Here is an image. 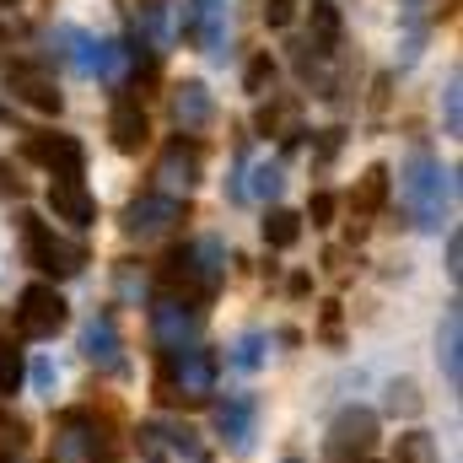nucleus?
I'll list each match as a JSON object with an SVG mask.
<instances>
[{"mask_svg": "<svg viewBox=\"0 0 463 463\" xmlns=\"http://www.w3.org/2000/svg\"><path fill=\"white\" fill-rule=\"evenodd\" d=\"M222 280H227V248L216 237L173 242L156 264V297H173V302H189V307H211Z\"/></svg>", "mask_w": 463, "mask_h": 463, "instance_id": "f257e3e1", "label": "nucleus"}, {"mask_svg": "<svg viewBox=\"0 0 463 463\" xmlns=\"http://www.w3.org/2000/svg\"><path fill=\"white\" fill-rule=\"evenodd\" d=\"M453 194H458V184H453V173L431 151H410L404 156V167H399V200H404L410 222L420 232H442Z\"/></svg>", "mask_w": 463, "mask_h": 463, "instance_id": "f03ea898", "label": "nucleus"}, {"mask_svg": "<svg viewBox=\"0 0 463 463\" xmlns=\"http://www.w3.org/2000/svg\"><path fill=\"white\" fill-rule=\"evenodd\" d=\"M216 393V350L184 345L156 355V399L162 404H211Z\"/></svg>", "mask_w": 463, "mask_h": 463, "instance_id": "7ed1b4c3", "label": "nucleus"}, {"mask_svg": "<svg viewBox=\"0 0 463 463\" xmlns=\"http://www.w3.org/2000/svg\"><path fill=\"white\" fill-rule=\"evenodd\" d=\"M22 259H27L38 275H49V286L87 269V248L71 242V237H60L43 216H33V211H22Z\"/></svg>", "mask_w": 463, "mask_h": 463, "instance_id": "20e7f679", "label": "nucleus"}, {"mask_svg": "<svg viewBox=\"0 0 463 463\" xmlns=\"http://www.w3.org/2000/svg\"><path fill=\"white\" fill-rule=\"evenodd\" d=\"M98 458H114L109 420L92 415V410H65L60 426H54V458L49 463H98Z\"/></svg>", "mask_w": 463, "mask_h": 463, "instance_id": "39448f33", "label": "nucleus"}, {"mask_svg": "<svg viewBox=\"0 0 463 463\" xmlns=\"http://www.w3.org/2000/svg\"><path fill=\"white\" fill-rule=\"evenodd\" d=\"M65 324H71V302L49 280L22 286V297H16V335L22 340H54Z\"/></svg>", "mask_w": 463, "mask_h": 463, "instance_id": "423d86ee", "label": "nucleus"}, {"mask_svg": "<svg viewBox=\"0 0 463 463\" xmlns=\"http://www.w3.org/2000/svg\"><path fill=\"white\" fill-rule=\"evenodd\" d=\"M377 448V415L345 404L335 420H329V437H324V463H366Z\"/></svg>", "mask_w": 463, "mask_h": 463, "instance_id": "0eeeda50", "label": "nucleus"}, {"mask_svg": "<svg viewBox=\"0 0 463 463\" xmlns=\"http://www.w3.org/2000/svg\"><path fill=\"white\" fill-rule=\"evenodd\" d=\"M135 453H140V463H173V458L200 463L205 458V442H200V431L184 426V420H146V426L135 431Z\"/></svg>", "mask_w": 463, "mask_h": 463, "instance_id": "6e6552de", "label": "nucleus"}, {"mask_svg": "<svg viewBox=\"0 0 463 463\" xmlns=\"http://www.w3.org/2000/svg\"><path fill=\"white\" fill-rule=\"evenodd\" d=\"M0 81H5V92H11L16 103H27V109H38V114H60V109H65V92H60V81H54V71H49L43 60H11V65L0 71Z\"/></svg>", "mask_w": 463, "mask_h": 463, "instance_id": "1a4fd4ad", "label": "nucleus"}, {"mask_svg": "<svg viewBox=\"0 0 463 463\" xmlns=\"http://www.w3.org/2000/svg\"><path fill=\"white\" fill-rule=\"evenodd\" d=\"M22 156L38 162L49 178H81L87 173V146L76 135H60V129H27Z\"/></svg>", "mask_w": 463, "mask_h": 463, "instance_id": "9d476101", "label": "nucleus"}, {"mask_svg": "<svg viewBox=\"0 0 463 463\" xmlns=\"http://www.w3.org/2000/svg\"><path fill=\"white\" fill-rule=\"evenodd\" d=\"M184 222H189V205H184L178 194H162V189H151V194H140V200L124 205V232L140 237V242L167 237V232L184 227Z\"/></svg>", "mask_w": 463, "mask_h": 463, "instance_id": "9b49d317", "label": "nucleus"}, {"mask_svg": "<svg viewBox=\"0 0 463 463\" xmlns=\"http://www.w3.org/2000/svg\"><path fill=\"white\" fill-rule=\"evenodd\" d=\"M200 329H205V307H189V302H173V297H156V302H151V340H156V355H162V350L200 345Z\"/></svg>", "mask_w": 463, "mask_h": 463, "instance_id": "f8f14e48", "label": "nucleus"}, {"mask_svg": "<svg viewBox=\"0 0 463 463\" xmlns=\"http://www.w3.org/2000/svg\"><path fill=\"white\" fill-rule=\"evenodd\" d=\"M200 173H205V156H200V146L189 140V135H173L167 146H162V156H156V184H162V194H189L194 184H200Z\"/></svg>", "mask_w": 463, "mask_h": 463, "instance_id": "ddd939ff", "label": "nucleus"}, {"mask_svg": "<svg viewBox=\"0 0 463 463\" xmlns=\"http://www.w3.org/2000/svg\"><path fill=\"white\" fill-rule=\"evenodd\" d=\"M216 437L227 442V453H248L259 437V399L253 393H227L216 404Z\"/></svg>", "mask_w": 463, "mask_h": 463, "instance_id": "4468645a", "label": "nucleus"}, {"mask_svg": "<svg viewBox=\"0 0 463 463\" xmlns=\"http://www.w3.org/2000/svg\"><path fill=\"white\" fill-rule=\"evenodd\" d=\"M109 135H114V146L124 156H140L146 146H151V118H146V103L140 98H129V92H118L114 109H109Z\"/></svg>", "mask_w": 463, "mask_h": 463, "instance_id": "2eb2a0df", "label": "nucleus"}, {"mask_svg": "<svg viewBox=\"0 0 463 463\" xmlns=\"http://www.w3.org/2000/svg\"><path fill=\"white\" fill-rule=\"evenodd\" d=\"M81 355H87L98 372H124V340H118V318L109 307L87 318V329H81Z\"/></svg>", "mask_w": 463, "mask_h": 463, "instance_id": "dca6fc26", "label": "nucleus"}, {"mask_svg": "<svg viewBox=\"0 0 463 463\" xmlns=\"http://www.w3.org/2000/svg\"><path fill=\"white\" fill-rule=\"evenodd\" d=\"M43 200H49L54 222H65V227H76V232H87L92 222H98V200L87 194V184H81V178H54Z\"/></svg>", "mask_w": 463, "mask_h": 463, "instance_id": "f3484780", "label": "nucleus"}, {"mask_svg": "<svg viewBox=\"0 0 463 463\" xmlns=\"http://www.w3.org/2000/svg\"><path fill=\"white\" fill-rule=\"evenodd\" d=\"M388 184H393V173H388L383 162H372V167L355 178V189H350V237H361L366 222L388 205Z\"/></svg>", "mask_w": 463, "mask_h": 463, "instance_id": "a211bd4d", "label": "nucleus"}, {"mask_svg": "<svg viewBox=\"0 0 463 463\" xmlns=\"http://www.w3.org/2000/svg\"><path fill=\"white\" fill-rule=\"evenodd\" d=\"M211 118H216V98H211V87L205 81H178L173 87V124L194 140L200 129H211Z\"/></svg>", "mask_w": 463, "mask_h": 463, "instance_id": "6ab92c4d", "label": "nucleus"}, {"mask_svg": "<svg viewBox=\"0 0 463 463\" xmlns=\"http://www.w3.org/2000/svg\"><path fill=\"white\" fill-rule=\"evenodd\" d=\"M437 366H442V383H448V388L463 383V313H458V302L442 313V329H437Z\"/></svg>", "mask_w": 463, "mask_h": 463, "instance_id": "aec40b11", "label": "nucleus"}, {"mask_svg": "<svg viewBox=\"0 0 463 463\" xmlns=\"http://www.w3.org/2000/svg\"><path fill=\"white\" fill-rule=\"evenodd\" d=\"M307 5V27H313V49L329 60V54H340V43H345V16H340V5L335 0H302Z\"/></svg>", "mask_w": 463, "mask_h": 463, "instance_id": "412c9836", "label": "nucleus"}, {"mask_svg": "<svg viewBox=\"0 0 463 463\" xmlns=\"http://www.w3.org/2000/svg\"><path fill=\"white\" fill-rule=\"evenodd\" d=\"M22 383H27V355L11 335H0V399L22 393Z\"/></svg>", "mask_w": 463, "mask_h": 463, "instance_id": "4be33fe9", "label": "nucleus"}, {"mask_svg": "<svg viewBox=\"0 0 463 463\" xmlns=\"http://www.w3.org/2000/svg\"><path fill=\"white\" fill-rule=\"evenodd\" d=\"M264 242H269V248H297V242H302V216L269 205V211H264Z\"/></svg>", "mask_w": 463, "mask_h": 463, "instance_id": "5701e85b", "label": "nucleus"}, {"mask_svg": "<svg viewBox=\"0 0 463 463\" xmlns=\"http://www.w3.org/2000/svg\"><path fill=\"white\" fill-rule=\"evenodd\" d=\"M264 350H269V335L248 329V335H237V340H232L227 366H232V372H259V366H264Z\"/></svg>", "mask_w": 463, "mask_h": 463, "instance_id": "b1692460", "label": "nucleus"}, {"mask_svg": "<svg viewBox=\"0 0 463 463\" xmlns=\"http://www.w3.org/2000/svg\"><path fill=\"white\" fill-rule=\"evenodd\" d=\"M280 184H286V167H280V162H253V167H248L242 194H253V200H275V194H280Z\"/></svg>", "mask_w": 463, "mask_h": 463, "instance_id": "393cba45", "label": "nucleus"}, {"mask_svg": "<svg viewBox=\"0 0 463 463\" xmlns=\"http://www.w3.org/2000/svg\"><path fill=\"white\" fill-rule=\"evenodd\" d=\"M463 71H448V87H442V118H448V135H463Z\"/></svg>", "mask_w": 463, "mask_h": 463, "instance_id": "a878e982", "label": "nucleus"}, {"mask_svg": "<svg viewBox=\"0 0 463 463\" xmlns=\"http://www.w3.org/2000/svg\"><path fill=\"white\" fill-rule=\"evenodd\" d=\"M269 87H275V60H269V54H253V60H248V71H242V92L264 98Z\"/></svg>", "mask_w": 463, "mask_h": 463, "instance_id": "bb28decb", "label": "nucleus"}, {"mask_svg": "<svg viewBox=\"0 0 463 463\" xmlns=\"http://www.w3.org/2000/svg\"><path fill=\"white\" fill-rule=\"evenodd\" d=\"M393 463H437L431 437H426V431H404V437H399V453H393Z\"/></svg>", "mask_w": 463, "mask_h": 463, "instance_id": "cd10ccee", "label": "nucleus"}, {"mask_svg": "<svg viewBox=\"0 0 463 463\" xmlns=\"http://www.w3.org/2000/svg\"><path fill=\"white\" fill-rule=\"evenodd\" d=\"M335 211H340V200H335L329 189H318V194L307 200V222H313V227H335Z\"/></svg>", "mask_w": 463, "mask_h": 463, "instance_id": "c85d7f7f", "label": "nucleus"}, {"mask_svg": "<svg viewBox=\"0 0 463 463\" xmlns=\"http://www.w3.org/2000/svg\"><path fill=\"white\" fill-rule=\"evenodd\" d=\"M297 5H302V0H264V22H269V27H291V22H297Z\"/></svg>", "mask_w": 463, "mask_h": 463, "instance_id": "c756f323", "label": "nucleus"}, {"mask_svg": "<svg viewBox=\"0 0 463 463\" xmlns=\"http://www.w3.org/2000/svg\"><path fill=\"white\" fill-rule=\"evenodd\" d=\"M388 404H393V410H404V415H415V410H420L415 383H393V388H388Z\"/></svg>", "mask_w": 463, "mask_h": 463, "instance_id": "7c9ffc66", "label": "nucleus"}, {"mask_svg": "<svg viewBox=\"0 0 463 463\" xmlns=\"http://www.w3.org/2000/svg\"><path fill=\"white\" fill-rule=\"evenodd\" d=\"M286 114H291V103H264V109H259V135H275Z\"/></svg>", "mask_w": 463, "mask_h": 463, "instance_id": "2f4dec72", "label": "nucleus"}, {"mask_svg": "<svg viewBox=\"0 0 463 463\" xmlns=\"http://www.w3.org/2000/svg\"><path fill=\"white\" fill-rule=\"evenodd\" d=\"M0 194H11V200H22V194H27V184L16 178V167H11L5 156H0Z\"/></svg>", "mask_w": 463, "mask_h": 463, "instance_id": "473e14b6", "label": "nucleus"}, {"mask_svg": "<svg viewBox=\"0 0 463 463\" xmlns=\"http://www.w3.org/2000/svg\"><path fill=\"white\" fill-rule=\"evenodd\" d=\"M448 275H453V280L463 275V237H458V232L448 237Z\"/></svg>", "mask_w": 463, "mask_h": 463, "instance_id": "72a5a7b5", "label": "nucleus"}, {"mask_svg": "<svg viewBox=\"0 0 463 463\" xmlns=\"http://www.w3.org/2000/svg\"><path fill=\"white\" fill-rule=\"evenodd\" d=\"M33 383H38V393H49V399H54V366H49V361L33 372Z\"/></svg>", "mask_w": 463, "mask_h": 463, "instance_id": "f704fd0d", "label": "nucleus"}, {"mask_svg": "<svg viewBox=\"0 0 463 463\" xmlns=\"http://www.w3.org/2000/svg\"><path fill=\"white\" fill-rule=\"evenodd\" d=\"M0 431H11V442H22V426H16V420L5 415V404H0Z\"/></svg>", "mask_w": 463, "mask_h": 463, "instance_id": "c9c22d12", "label": "nucleus"}, {"mask_svg": "<svg viewBox=\"0 0 463 463\" xmlns=\"http://www.w3.org/2000/svg\"><path fill=\"white\" fill-rule=\"evenodd\" d=\"M0 124H16V114H11V109H5V103H0Z\"/></svg>", "mask_w": 463, "mask_h": 463, "instance_id": "e433bc0d", "label": "nucleus"}, {"mask_svg": "<svg viewBox=\"0 0 463 463\" xmlns=\"http://www.w3.org/2000/svg\"><path fill=\"white\" fill-rule=\"evenodd\" d=\"M5 38H11V33H5V22H0V54H5Z\"/></svg>", "mask_w": 463, "mask_h": 463, "instance_id": "4c0bfd02", "label": "nucleus"}, {"mask_svg": "<svg viewBox=\"0 0 463 463\" xmlns=\"http://www.w3.org/2000/svg\"><path fill=\"white\" fill-rule=\"evenodd\" d=\"M0 463H16V458H11V453H5V448H0Z\"/></svg>", "mask_w": 463, "mask_h": 463, "instance_id": "58836bf2", "label": "nucleus"}, {"mask_svg": "<svg viewBox=\"0 0 463 463\" xmlns=\"http://www.w3.org/2000/svg\"><path fill=\"white\" fill-rule=\"evenodd\" d=\"M0 5H22V0H0Z\"/></svg>", "mask_w": 463, "mask_h": 463, "instance_id": "ea45409f", "label": "nucleus"}, {"mask_svg": "<svg viewBox=\"0 0 463 463\" xmlns=\"http://www.w3.org/2000/svg\"><path fill=\"white\" fill-rule=\"evenodd\" d=\"M98 463H118V458H98Z\"/></svg>", "mask_w": 463, "mask_h": 463, "instance_id": "a19ab883", "label": "nucleus"}]
</instances>
